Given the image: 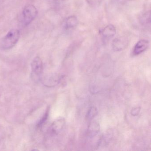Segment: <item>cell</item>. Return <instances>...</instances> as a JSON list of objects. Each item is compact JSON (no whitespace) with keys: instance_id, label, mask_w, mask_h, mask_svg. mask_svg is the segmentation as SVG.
I'll return each instance as SVG.
<instances>
[{"instance_id":"7a4b0ae2","label":"cell","mask_w":151,"mask_h":151,"mask_svg":"<svg viewBox=\"0 0 151 151\" xmlns=\"http://www.w3.org/2000/svg\"><path fill=\"white\" fill-rule=\"evenodd\" d=\"M38 10L32 5L26 6L22 12L23 22L25 26L29 24L37 17Z\"/></svg>"},{"instance_id":"4fadbf2b","label":"cell","mask_w":151,"mask_h":151,"mask_svg":"<svg viewBox=\"0 0 151 151\" xmlns=\"http://www.w3.org/2000/svg\"><path fill=\"white\" fill-rule=\"evenodd\" d=\"M140 111V108L139 107H135L132 109L131 111V114L133 116H137L139 114Z\"/></svg>"},{"instance_id":"8fae6325","label":"cell","mask_w":151,"mask_h":151,"mask_svg":"<svg viewBox=\"0 0 151 151\" xmlns=\"http://www.w3.org/2000/svg\"><path fill=\"white\" fill-rule=\"evenodd\" d=\"M150 12H147L146 14L144 15V16L142 18V22L145 24H150Z\"/></svg>"},{"instance_id":"3957f363","label":"cell","mask_w":151,"mask_h":151,"mask_svg":"<svg viewBox=\"0 0 151 151\" xmlns=\"http://www.w3.org/2000/svg\"><path fill=\"white\" fill-rule=\"evenodd\" d=\"M43 64L41 58L39 56L35 57L31 63V69L33 76H39L43 71Z\"/></svg>"},{"instance_id":"9c48e42d","label":"cell","mask_w":151,"mask_h":151,"mask_svg":"<svg viewBox=\"0 0 151 151\" xmlns=\"http://www.w3.org/2000/svg\"><path fill=\"white\" fill-rule=\"evenodd\" d=\"M99 130V126L96 123H93L90 124L88 129V134L90 137L95 136Z\"/></svg>"},{"instance_id":"52a82bcc","label":"cell","mask_w":151,"mask_h":151,"mask_svg":"<svg viewBox=\"0 0 151 151\" xmlns=\"http://www.w3.org/2000/svg\"><path fill=\"white\" fill-rule=\"evenodd\" d=\"M116 33V29L114 25L109 24L101 30V34L104 40L112 38Z\"/></svg>"},{"instance_id":"8992f818","label":"cell","mask_w":151,"mask_h":151,"mask_svg":"<svg viewBox=\"0 0 151 151\" xmlns=\"http://www.w3.org/2000/svg\"><path fill=\"white\" fill-rule=\"evenodd\" d=\"M65 121L64 118H59L56 119L51 125V131L54 134H57L60 132L64 128Z\"/></svg>"},{"instance_id":"277c9868","label":"cell","mask_w":151,"mask_h":151,"mask_svg":"<svg viewBox=\"0 0 151 151\" xmlns=\"http://www.w3.org/2000/svg\"><path fill=\"white\" fill-rule=\"evenodd\" d=\"M129 40L124 37H121L114 40L112 44L113 49L115 51H120L126 48L129 44Z\"/></svg>"},{"instance_id":"6da1fadb","label":"cell","mask_w":151,"mask_h":151,"mask_svg":"<svg viewBox=\"0 0 151 151\" xmlns=\"http://www.w3.org/2000/svg\"><path fill=\"white\" fill-rule=\"evenodd\" d=\"M20 32L17 29L10 30L0 42V48L3 50L13 48L18 42L20 37Z\"/></svg>"},{"instance_id":"30bf717a","label":"cell","mask_w":151,"mask_h":151,"mask_svg":"<svg viewBox=\"0 0 151 151\" xmlns=\"http://www.w3.org/2000/svg\"><path fill=\"white\" fill-rule=\"evenodd\" d=\"M96 114H97V110L94 107H92L89 110L88 114H87V118L90 119H91L95 116Z\"/></svg>"},{"instance_id":"7c38bea8","label":"cell","mask_w":151,"mask_h":151,"mask_svg":"<svg viewBox=\"0 0 151 151\" xmlns=\"http://www.w3.org/2000/svg\"><path fill=\"white\" fill-rule=\"evenodd\" d=\"M48 116V111L46 112V113L45 114L44 116L42 117V119L40 120V122L38 124V127H40L47 121V117Z\"/></svg>"},{"instance_id":"ba28073f","label":"cell","mask_w":151,"mask_h":151,"mask_svg":"<svg viewBox=\"0 0 151 151\" xmlns=\"http://www.w3.org/2000/svg\"><path fill=\"white\" fill-rule=\"evenodd\" d=\"M78 20L76 17L71 16L69 17L65 20L64 22V27L66 29H73L77 25Z\"/></svg>"},{"instance_id":"5b68a950","label":"cell","mask_w":151,"mask_h":151,"mask_svg":"<svg viewBox=\"0 0 151 151\" xmlns=\"http://www.w3.org/2000/svg\"><path fill=\"white\" fill-rule=\"evenodd\" d=\"M149 43L148 41L145 40H141L137 42L133 48V55H137L145 52L148 48Z\"/></svg>"}]
</instances>
